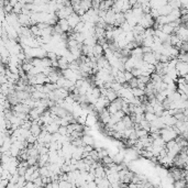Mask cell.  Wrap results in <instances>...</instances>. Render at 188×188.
Returning a JSON list of instances; mask_svg holds the SVG:
<instances>
[{"label": "cell", "instance_id": "1", "mask_svg": "<svg viewBox=\"0 0 188 188\" xmlns=\"http://www.w3.org/2000/svg\"><path fill=\"white\" fill-rule=\"evenodd\" d=\"M161 136H162V139L167 143V142H170V141L176 140L178 134H177V132L174 130V128H172V126H166V128L161 130Z\"/></svg>", "mask_w": 188, "mask_h": 188}, {"label": "cell", "instance_id": "2", "mask_svg": "<svg viewBox=\"0 0 188 188\" xmlns=\"http://www.w3.org/2000/svg\"><path fill=\"white\" fill-rule=\"evenodd\" d=\"M154 24H155V19H153V17L151 16V13L144 14L143 18L140 20V22H139V25H141V27L144 28L145 30H146V29L153 28Z\"/></svg>", "mask_w": 188, "mask_h": 188}, {"label": "cell", "instance_id": "3", "mask_svg": "<svg viewBox=\"0 0 188 188\" xmlns=\"http://www.w3.org/2000/svg\"><path fill=\"white\" fill-rule=\"evenodd\" d=\"M176 71L178 72L179 77H185L186 75H188V63L181 62L178 60V63L176 65Z\"/></svg>", "mask_w": 188, "mask_h": 188}, {"label": "cell", "instance_id": "4", "mask_svg": "<svg viewBox=\"0 0 188 188\" xmlns=\"http://www.w3.org/2000/svg\"><path fill=\"white\" fill-rule=\"evenodd\" d=\"M31 110H32V109H31L29 106L24 105V103H18L17 106L12 107V111H13V112H18V113H27V115H29Z\"/></svg>", "mask_w": 188, "mask_h": 188}, {"label": "cell", "instance_id": "5", "mask_svg": "<svg viewBox=\"0 0 188 188\" xmlns=\"http://www.w3.org/2000/svg\"><path fill=\"white\" fill-rule=\"evenodd\" d=\"M67 21H68V24H69V27H71V29H73L74 30V29L76 28V25L82 21V18H80L77 13L74 12L73 14H71V16L67 18Z\"/></svg>", "mask_w": 188, "mask_h": 188}, {"label": "cell", "instance_id": "6", "mask_svg": "<svg viewBox=\"0 0 188 188\" xmlns=\"http://www.w3.org/2000/svg\"><path fill=\"white\" fill-rule=\"evenodd\" d=\"M143 61H144L145 63H147V64L154 65V66H156V65L160 63V62H157V60H156V57H155V54H154L153 52L144 54V55H143Z\"/></svg>", "mask_w": 188, "mask_h": 188}, {"label": "cell", "instance_id": "7", "mask_svg": "<svg viewBox=\"0 0 188 188\" xmlns=\"http://www.w3.org/2000/svg\"><path fill=\"white\" fill-rule=\"evenodd\" d=\"M99 119H100V121L102 122L103 124H108L109 122H110V119H111V115L109 113L108 109H105V110H102L100 113H99Z\"/></svg>", "mask_w": 188, "mask_h": 188}, {"label": "cell", "instance_id": "8", "mask_svg": "<svg viewBox=\"0 0 188 188\" xmlns=\"http://www.w3.org/2000/svg\"><path fill=\"white\" fill-rule=\"evenodd\" d=\"M106 23L108 25H115L116 23V12H113L112 10H109L106 14V18H105Z\"/></svg>", "mask_w": 188, "mask_h": 188}, {"label": "cell", "instance_id": "9", "mask_svg": "<svg viewBox=\"0 0 188 188\" xmlns=\"http://www.w3.org/2000/svg\"><path fill=\"white\" fill-rule=\"evenodd\" d=\"M103 55H105V50H103V47L100 44L97 43L96 45L94 46V56L98 60V58H100L101 56Z\"/></svg>", "mask_w": 188, "mask_h": 188}, {"label": "cell", "instance_id": "10", "mask_svg": "<svg viewBox=\"0 0 188 188\" xmlns=\"http://www.w3.org/2000/svg\"><path fill=\"white\" fill-rule=\"evenodd\" d=\"M124 22H126V17H124V13H122V12L116 13V23H115L116 28H120Z\"/></svg>", "mask_w": 188, "mask_h": 188}, {"label": "cell", "instance_id": "11", "mask_svg": "<svg viewBox=\"0 0 188 188\" xmlns=\"http://www.w3.org/2000/svg\"><path fill=\"white\" fill-rule=\"evenodd\" d=\"M30 131H31V133H32L33 136L37 138V136H39L40 134H41V132H42V126H40L39 124L37 123V121H32V126H31Z\"/></svg>", "mask_w": 188, "mask_h": 188}, {"label": "cell", "instance_id": "12", "mask_svg": "<svg viewBox=\"0 0 188 188\" xmlns=\"http://www.w3.org/2000/svg\"><path fill=\"white\" fill-rule=\"evenodd\" d=\"M173 8L172 6L170 5V3H167L166 6H164V7H162L161 9H158V12H160V17L161 16H170L171 13L173 12Z\"/></svg>", "mask_w": 188, "mask_h": 188}, {"label": "cell", "instance_id": "13", "mask_svg": "<svg viewBox=\"0 0 188 188\" xmlns=\"http://www.w3.org/2000/svg\"><path fill=\"white\" fill-rule=\"evenodd\" d=\"M45 129H46V131H47L48 133H51V134H54V133L58 132V130H60V126H58V124L54 121L53 123L48 124V126H45Z\"/></svg>", "mask_w": 188, "mask_h": 188}, {"label": "cell", "instance_id": "14", "mask_svg": "<svg viewBox=\"0 0 188 188\" xmlns=\"http://www.w3.org/2000/svg\"><path fill=\"white\" fill-rule=\"evenodd\" d=\"M58 62V68H61L62 71H65V69H68L69 68V63L64 56H61L60 58L57 60Z\"/></svg>", "mask_w": 188, "mask_h": 188}, {"label": "cell", "instance_id": "15", "mask_svg": "<svg viewBox=\"0 0 188 188\" xmlns=\"http://www.w3.org/2000/svg\"><path fill=\"white\" fill-rule=\"evenodd\" d=\"M143 55H144V53H143L142 46H139V47H136L134 50L131 51V56H133V57L143 58Z\"/></svg>", "mask_w": 188, "mask_h": 188}, {"label": "cell", "instance_id": "16", "mask_svg": "<svg viewBox=\"0 0 188 188\" xmlns=\"http://www.w3.org/2000/svg\"><path fill=\"white\" fill-rule=\"evenodd\" d=\"M58 25L61 27V29H62L64 33H68L69 30H71V27H69L67 19H62V20L58 21Z\"/></svg>", "mask_w": 188, "mask_h": 188}, {"label": "cell", "instance_id": "17", "mask_svg": "<svg viewBox=\"0 0 188 188\" xmlns=\"http://www.w3.org/2000/svg\"><path fill=\"white\" fill-rule=\"evenodd\" d=\"M48 160H50V156H48V154H43V155H40L37 164H39L40 167H43V166H46V164L48 163Z\"/></svg>", "mask_w": 188, "mask_h": 188}, {"label": "cell", "instance_id": "18", "mask_svg": "<svg viewBox=\"0 0 188 188\" xmlns=\"http://www.w3.org/2000/svg\"><path fill=\"white\" fill-rule=\"evenodd\" d=\"M80 7L85 12H88L90 9H92V1H89V0H84L80 2Z\"/></svg>", "mask_w": 188, "mask_h": 188}, {"label": "cell", "instance_id": "19", "mask_svg": "<svg viewBox=\"0 0 188 188\" xmlns=\"http://www.w3.org/2000/svg\"><path fill=\"white\" fill-rule=\"evenodd\" d=\"M122 121H123V123L126 124V129H133L134 128V122H133L132 119H131V116H126V117L122 119Z\"/></svg>", "mask_w": 188, "mask_h": 188}, {"label": "cell", "instance_id": "20", "mask_svg": "<svg viewBox=\"0 0 188 188\" xmlns=\"http://www.w3.org/2000/svg\"><path fill=\"white\" fill-rule=\"evenodd\" d=\"M107 98H108V100L110 101V102H113V101L117 100L119 97H118V94L116 92H113L112 89H108V92H107Z\"/></svg>", "mask_w": 188, "mask_h": 188}, {"label": "cell", "instance_id": "21", "mask_svg": "<svg viewBox=\"0 0 188 188\" xmlns=\"http://www.w3.org/2000/svg\"><path fill=\"white\" fill-rule=\"evenodd\" d=\"M98 43V40H97L96 37H87V39L85 40V42H84V44L85 45H88V46H92L94 47L96 44Z\"/></svg>", "mask_w": 188, "mask_h": 188}, {"label": "cell", "instance_id": "22", "mask_svg": "<svg viewBox=\"0 0 188 188\" xmlns=\"http://www.w3.org/2000/svg\"><path fill=\"white\" fill-rule=\"evenodd\" d=\"M131 92H132V95L136 97V98H141V97L145 96L144 90L140 89V88H132V89H131Z\"/></svg>", "mask_w": 188, "mask_h": 188}, {"label": "cell", "instance_id": "23", "mask_svg": "<svg viewBox=\"0 0 188 188\" xmlns=\"http://www.w3.org/2000/svg\"><path fill=\"white\" fill-rule=\"evenodd\" d=\"M162 31H163L165 34L172 35V34H174L175 29L172 28V27H171V24H165V25H163V27H162Z\"/></svg>", "mask_w": 188, "mask_h": 188}, {"label": "cell", "instance_id": "24", "mask_svg": "<svg viewBox=\"0 0 188 188\" xmlns=\"http://www.w3.org/2000/svg\"><path fill=\"white\" fill-rule=\"evenodd\" d=\"M107 109H108V111H109V113H110V115H115V113H117L118 111H120L119 108H118L117 103H116L115 101H113V102H111Z\"/></svg>", "mask_w": 188, "mask_h": 188}, {"label": "cell", "instance_id": "25", "mask_svg": "<svg viewBox=\"0 0 188 188\" xmlns=\"http://www.w3.org/2000/svg\"><path fill=\"white\" fill-rule=\"evenodd\" d=\"M83 142L85 145H92L94 144V139H92V136H89V134H85V136H83Z\"/></svg>", "mask_w": 188, "mask_h": 188}, {"label": "cell", "instance_id": "26", "mask_svg": "<svg viewBox=\"0 0 188 188\" xmlns=\"http://www.w3.org/2000/svg\"><path fill=\"white\" fill-rule=\"evenodd\" d=\"M33 67H34V66H33V65L31 64V63H23V64H22V69H23V71H24L27 74L30 73V72L33 69Z\"/></svg>", "mask_w": 188, "mask_h": 188}, {"label": "cell", "instance_id": "27", "mask_svg": "<svg viewBox=\"0 0 188 188\" xmlns=\"http://www.w3.org/2000/svg\"><path fill=\"white\" fill-rule=\"evenodd\" d=\"M156 118H157V117H156L154 113H144V119L146 120V121H149L150 123H151V122H153Z\"/></svg>", "mask_w": 188, "mask_h": 188}, {"label": "cell", "instance_id": "28", "mask_svg": "<svg viewBox=\"0 0 188 188\" xmlns=\"http://www.w3.org/2000/svg\"><path fill=\"white\" fill-rule=\"evenodd\" d=\"M186 181L185 179H179V181H175V187L176 188H186Z\"/></svg>", "mask_w": 188, "mask_h": 188}, {"label": "cell", "instance_id": "29", "mask_svg": "<svg viewBox=\"0 0 188 188\" xmlns=\"http://www.w3.org/2000/svg\"><path fill=\"white\" fill-rule=\"evenodd\" d=\"M30 63L34 67H42V58H32Z\"/></svg>", "mask_w": 188, "mask_h": 188}, {"label": "cell", "instance_id": "30", "mask_svg": "<svg viewBox=\"0 0 188 188\" xmlns=\"http://www.w3.org/2000/svg\"><path fill=\"white\" fill-rule=\"evenodd\" d=\"M42 67H52V61L48 57L42 58Z\"/></svg>", "mask_w": 188, "mask_h": 188}, {"label": "cell", "instance_id": "31", "mask_svg": "<svg viewBox=\"0 0 188 188\" xmlns=\"http://www.w3.org/2000/svg\"><path fill=\"white\" fill-rule=\"evenodd\" d=\"M136 136H138V139H142V138H145V136H149V132L143 130V129H141V130L136 131Z\"/></svg>", "mask_w": 188, "mask_h": 188}, {"label": "cell", "instance_id": "32", "mask_svg": "<svg viewBox=\"0 0 188 188\" xmlns=\"http://www.w3.org/2000/svg\"><path fill=\"white\" fill-rule=\"evenodd\" d=\"M27 179H25V177L24 176H20L19 177V181H18V184L17 185L19 186V188H22V187H24L25 185H27Z\"/></svg>", "mask_w": 188, "mask_h": 188}, {"label": "cell", "instance_id": "33", "mask_svg": "<svg viewBox=\"0 0 188 188\" xmlns=\"http://www.w3.org/2000/svg\"><path fill=\"white\" fill-rule=\"evenodd\" d=\"M31 126H32V121H31V120H28V121H23L21 128L24 129V130H30Z\"/></svg>", "mask_w": 188, "mask_h": 188}, {"label": "cell", "instance_id": "34", "mask_svg": "<svg viewBox=\"0 0 188 188\" xmlns=\"http://www.w3.org/2000/svg\"><path fill=\"white\" fill-rule=\"evenodd\" d=\"M95 123H96V119H95V117L92 115H88L86 124H87V126H92V124H95Z\"/></svg>", "mask_w": 188, "mask_h": 188}, {"label": "cell", "instance_id": "35", "mask_svg": "<svg viewBox=\"0 0 188 188\" xmlns=\"http://www.w3.org/2000/svg\"><path fill=\"white\" fill-rule=\"evenodd\" d=\"M129 85H130V87L131 88H138V85H139V80H138V78H133L132 80H130L129 82Z\"/></svg>", "mask_w": 188, "mask_h": 188}, {"label": "cell", "instance_id": "36", "mask_svg": "<svg viewBox=\"0 0 188 188\" xmlns=\"http://www.w3.org/2000/svg\"><path fill=\"white\" fill-rule=\"evenodd\" d=\"M58 133H60L61 136H68V130H67V126H60Z\"/></svg>", "mask_w": 188, "mask_h": 188}, {"label": "cell", "instance_id": "37", "mask_svg": "<svg viewBox=\"0 0 188 188\" xmlns=\"http://www.w3.org/2000/svg\"><path fill=\"white\" fill-rule=\"evenodd\" d=\"M102 163L105 164L106 166L107 165H109V164H111V163H113V158L112 157H110V156H106L105 158H102Z\"/></svg>", "mask_w": 188, "mask_h": 188}, {"label": "cell", "instance_id": "38", "mask_svg": "<svg viewBox=\"0 0 188 188\" xmlns=\"http://www.w3.org/2000/svg\"><path fill=\"white\" fill-rule=\"evenodd\" d=\"M124 77H126V83H129L130 80H132L133 78H134V76L132 75V73H131V72H124Z\"/></svg>", "mask_w": 188, "mask_h": 188}, {"label": "cell", "instance_id": "39", "mask_svg": "<svg viewBox=\"0 0 188 188\" xmlns=\"http://www.w3.org/2000/svg\"><path fill=\"white\" fill-rule=\"evenodd\" d=\"M142 50H143V53H144V54H147V53L153 52L151 47H146V46H142Z\"/></svg>", "mask_w": 188, "mask_h": 188}, {"label": "cell", "instance_id": "40", "mask_svg": "<svg viewBox=\"0 0 188 188\" xmlns=\"http://www.w3.org/2000/svg\"><path fill=\"white\" fill-rule=\"evenodd\" d=\"M18 2L19 1H17V0H11V1H10V6H11V7H16V6L18 5Z\"/></svg>", "mask_w": 188, "mask_h": 188}, {"label": "cell", "instance_id": "41", "mask_svg": "<svg viewBox=\"0 0 188 188\" xmlns=\"http://www.w3.org/2000/svg\"><path fill=\"white\" fill-rule=\"evenodd\" d=\"M72 188H78V187L76 185H73V187H72Z\"/></svg>", "mask_w": 188, "mask_h": 188}]
</instances>
